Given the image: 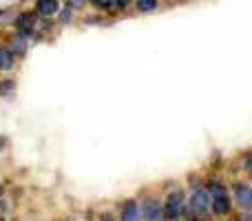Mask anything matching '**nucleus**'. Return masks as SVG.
<instances>
[{
	"instance_id": "7ed1b4c3",
	"label": "nucleus",
	"mask_w": 252,
	"mask_h": 221,
	"mask_svg": "<svg viewBox=\"0 0 252 221\" xmlns=\"http://www.w3.org/2000/svg\"><path fill=\"white\" fill-rule=\"evenodd\" d=\"M184 215V192L182 190H173L168 192L164 201V217L166 221H177Z\"/></svg>"
},
{
	"instance_id": "5701e85b",
	"label": "nucleus",
	"mask_w": 252,
	"mask_h": 221,
	"mask_svg": "<svg viewBox=\"0 0 252 221\" xmlns=\"http://www.w3.org/2000/svg\"><path fill=\"white\" fill-rule=\"evenodd\" d=\"M0 221H4V219H2V217H0Z\"/></svg>"
},
{
	"instance_id": "f257e3e1",
	"label": "nucleus",
	"mask_w": 252,
	"mask_h": 221,
	"mask_svg": "<svg viewBox=\"0 0 252 221\" xmlns=\"http://www.w3.org/2000/svg\"><path fill=\"white\" fill-rule=\"evenodd\" d=\"M38 25H40V16L31 9H20L16 11V18H13V29L25 33L27 38H35V31H38Z\"/></svg>"
},
{
	"instance_id": "ddd939ff",
	"label": "nucleus",
	"mask_w": 252,
	"mask_h": 221,
	"mask_svg": "<svg viewBox=\"0 0 252 221\" xmlns=\"http://www.w3.org/2000/svg\"><path fill=\"white\" fill-rule=\"evenodd\" d=\"M16 78H0V97H7L16 91Z\"/></svg>"
},
{
	"instance_id": "dca6fc26",
	"label": "nucleus",
	"mask_w": 252,
	"mask_h": 221,
	"mask_svg": "<svg viewBox=\"0 0 252 221\" xmlns=\"http://www.w3.org/2000/svg\"><path fill=\"white\" fill-rule=\"evenodd\" d=\"M89 4H91L93 9H97V11H104V7H106V0H87Z\"/></svg>"
},
{
	"instance_id": "4be33fe9",
	"label": "nucleus",
	"mask_w": 252,
	"mask_h": 221,
	"mask_svg": "<svg viewBox=\"0 0 252 221\" xmlns=\"http://www.w3.org/2000/svg\"><path fill=\"white\" fill-rule=\"evenodd\" d=\"M2 195H4V188H2V186H0V197H2Z\"/></svg>"
},
{
	"instance_id": "6e6552de",
	"label": "nucleus",
	"mask_w": 252,
	"mask_h": 221,
	"mask_svg": "<svg viewBox=\"0 0 252 221\" xmlns=\"http://www.w3.org/2000/svg\"><path fill=\"white\" fill-rule=\"evenodd\" d=\"M120 221H142V206H139L135 199L124 201L122 215H120Z\"/></svg>"
},
{
	"instance_id": "aec40b11",
	"label": "nucleus",
	"mask_w": 252,
	"mask_h": 221,
	"mask_svg": "<svg viewBox=\"0 0 252 221\" xmlns=\"http://www.w3.org/2000/svg\"><path fill=\"white\" fill-rule=\"evenodd\" d=\"M100 221H118V219H115V217H113V215H104V217H102Z\"/></svg>"
},
{
	"instance_id": "f03ea898",
	"label": "nucleus",
	"mask_w": 252,
	"mask_h": 221,
	"mask_svg": "<svg viewBox=\"0 0 252 221\" xmlns=\"http://www.w3.org/2000/svg\"><path fill=\"white\" fill-rule=\"evenodd\" d=\"M208 192L213 195V210H215V215H228V213H230V199H228V192H226V188H223V184L210 182L208 184Z\"/></svg>"
},
{
	"instance_id": "423d86ee",
	"label": "nucleus",
	"mask_w": 252,
	"mask_h": 221,
	"mask_svg": "<svg viewBox=\"0 0 252 221\" xmlns=\"http://www.w3.org/2000/svg\"><path fill=\"white\" fill-rule=\"evenodd\" d=\"M29 40L25 33H20V31L13 29V33L7 38V47L11 49V53L16 58H25L27 56V49H29Z\"/></svg>"
},
{
	"instance_id": "a211bd4d",
	"label": "nucleus",
	"mask_w": 252,
	"mask_h": 221,
	"mask_svg": "<svg viewBox=\"0 0 252 221\" xmlns=\"http://www.w3.org/2000/svg\"><path fill=\"white\" fill-rule=\"evenodd\" d=\"M7 146H9V139H7V135H0V153H4V151H7Z\"/></svg>"
},
{
	"instance_id": "412c9836",
	"label": "nucleus",
	"mask_w": 252,
	"mask_h": 221,
	"mask_svg": "<svg viewBox=\"0 0 252 221\" xmlns=\"http://www.w3.org/2000/svg\"><path fill=\"white\" fill-rule=\"evenodd\" d=\"M246 166H248V170L252 173V157H248V159H246Z\"/></svg>"
},
{
	"instance_id": "20e7f679",
	"label": "nucleus",
	"mask_w": 252,
	"mask_h": 221,
	"mask_svg": "<svg viewBox=\"0 0 252 221\" xmlns=\"http://www.w3.org/2000/svg\"><path fill=\"white\" fill-rule=\"evenodd\" d=\"M210 204H213V199H210L208 190L197 188V190L192 192V197H190V215H195V217H204V215L208 213Z\"/></svg>"
},
{
	"instance_id": "4468645a",
	"label": "nucleus",
	"mask_w": 252,
	"mask_h": 221,
	"mask_svg": "<svg viewBox=\"0 0 252 221\" xmlns=\"http://www.w3.org/2000/svg\"><path fill=\"white\" fill-rule=\"evenodd\" d=\"M13 18H16V11H13V9L0 7V25H13Z\"/></svg>"
},
{
	"instance_id": "f3484780",
	"label": "nucleus",
	"mask_w": 252,
	"mask_h": 221,
	"mask_svg": "<svg viewBox=\"0 0 252 221\" xmlns=\"http://www.w3.org/2000/svg\"><path fill=\"white\" fill-rule=\"evenodd\" d=\"M133 2H135V0H118V9H120V11H124V9L130 7Z\"/></svg>"
},
{
	"instance_id": "1a4fd4ad",
	"label": "nucleus",
	"mask_w": 252,
	"mask_h": 221,
	"mask_svg": "<svg viewBox=\"0 0 252 221\" xmlns=\"http://www.w3.org/2000/svg\"><path fill=\"white\" fill-rule=\"evenodd\" d=\"M235 199L244 210H252V188L246 184H237L235 186Z\"/></svg>"
},
{
	"instance_id": "0eeeda50",
	"label": "nucleus",
	"mask_w": 252,
	"mask_h": 221,
	"mask_svg": "<svg viewBox=\"0 0 252 221\" xmlns=\"http://www.w3.org/2000/svg\"><path fill=\"white\" fill-rule=\"evenodd\" d=\"M60 7V0H33V11L40 18H56Z\"/></svg>"
},
{
	"instance_id": "9b49d317",
	"label": "nucleus",
	"mask_w": 252,
	"mask_h": 221,
	"mask_svg": "<svg viewBox=\"0 0 252 221\" xmlns=\"http://www.w3.org/2000/svg\"><path fill=\"white\" fill-rule=\"evenodd\" d=\"M73 18H75V9H71L69 4L62 2L60 11L56 13V25L58 27H69L71 22H73Z\"/></svg>"
},
{
	"instance_id": "f8f14e48",
	"label": "nucleus",
	"mask_w": 252,
	"mask_h": 221,
	"mask_svg": "<svg viewBox=\"0 0 252 221\" xmlns=\"http://www.w3.org/2000/svg\"><path fill=\"white\" fill-rule=\"evenodd\" d=\"M133 7L137 13H153L159 9V0H135Z\"/></svg>"
},
{
	"instance_id": "39448f33",
	"label": "nucleus",
	"mask_w": 252,
	"mask_h": 221,
	"mask_svg": "<svg viewBox=\"0 0 252 221\" xmlns=\"http://www.w3.org/2000/svg\"><path fill=\"white\" fill-rule=\"evenodd\" d=\"M142 219L144 221H166L164 204L157 201V199H146L142 204Z\"/></svg>"
},
{
	"instance_id": "6ab92c4d",
	"label": "nucleus",
	"mask_w": 252,
	"mask_h": 221,
	"mask_svg": "<svg viewBox=\"0 0 252 221\" xmlns=\"http://www.w3.org/2000/svg\"><path fill=\"white\" fill-rule=\"evenodd\" d=\"M84 22H87V25H100L102 18H100V16H91V18H87Z\"/></svg>"
},
{
	"instance_id": "2eb2a0df",
	"label": "nucleus",
	"mask_w": 252,
	"mask_h": 221,
	"mask_svg": "<svg viewBox=\"0 0 252 221\" xmlns=\"http://www.w3.org/2000/svg\"><path fill=\"white\" fill-rule=\"evenodd\" d=\"M64 4H69V7L75 9V11H82L89 2H87V0H64Z\"/></svg>"
},
{
	"instance_id": "9d476101",
	"label": "nucleus",
	"mask_w": 252,
	"mask_h": 221,
	"mask_svg": "<svg viewBox=\"0 0 252 221\" xmlns=\"http://www.w3.org/2000/svg\"><path fill=\"white\" fill-rule=\"evenodd\" d=\"M16 60L18 58L11 53L9 47H0V73H9L16 69Z\"/></svg>"
}]
</instances>
